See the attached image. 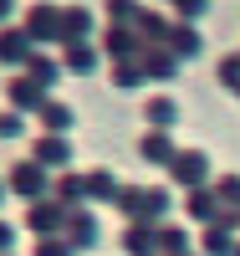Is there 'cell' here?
I'll use <instances>...</instances> for the list:
<instances>
[{
  "label": "cell",
  "instance_id": "obj_19",
  "mask_svg": "<svg viewBox=\"0 0 240 256\" xmlns=\"http://www.w3.org/2000/svg\"><path fill=\"white\" fill-rule=\"evenodd\" d=\"M20 134V113L10 108V113H0V138H15Z\"/></svg>",
  "mask_w": 240,
  "mask_h": 256
},
{
  "label": "cell",
  "instance_id": "obj_14",
  "mask_svg": "<svg viewBox=\"0 0 240 256\" xmlns=\"http://www.w3.org/2000/svg\"><path fill=\"white\" fill-rule=\"evenodd\" d=\"M26 226H31V230H46V226H56V205H36V200H31V216H26Z\"/></svg>",
  "mask_w": 240,
  "mask_h": 256
},
{
  "label": "cell",
  "instance_id": "obj_2",
  "mask_svg": "<svg viewBox=\"0 0 240 256\" xmlns=\"http://www.w3.org/2000/svg\"><path fill=\"white\" fill-rule=\"evenodd\" d=\"M0 62H5V67H26V62H31L26 26H0Z\"/></svg>",
  "mask_w": 240,
  "mask_h": 256
},
{
  "label": "cell",
  "instance_id": "obj_3",
  "mask_svg": "<svg viewBox=\"0 0 240 256\" xmlns=\"http://www.w3.org/2000/svg\"><path fill=\"white\" fill-rule=\"evenodd\" d=\"M5 98H10V108H15V113H31V108L41 113V102H46V88H41L36 77H15L10 88H5Z\"/></svg>",
  "mask_w": 240,
  "mask_h": 256
},
{
  "label": "cell",
  "instance_id": "obj_5",
  "mask_svg": "<svg viewBox=\"0 0 240 256\" xmlns=\"http://www.w3.org/2000/svg\"><path fill=\"white\" fill-rule=\"evenodd\" d=\"M41 123H46V134H67L72 128V108L67 102H41Z\"/></svg>",
  "mask_w": 240,
  "mask_h": 256
},
{
  "label": "cell",
  "instance_id": "obj_24",
  "mask_svg": "<svg viewBox=\"0 0 240 256\" xmlns=\"http://www.w3.org/2000/svg\"><path fill=\"white\" fill-rule=\"evenodd\" d=\"M113 77H118V82H123V88H133V82H138V67H118V72H113Z\"/></svg>",
  "mask_w": 240,
  "mask_h": 256
},
{
  "label": "cell",
  "instance_id": "obj_27",
  "mask_svg": "<svg viewBox=\"0 0 240 256\" xmlns=\"http://www.w3.org/2000/svg\"><path fill=\"white\" fill-rule=\"evenodd\" d=\"M0 195H5V184H0Z\"/></svg>",
  "mask_w": 240,
  "mask_h": 256
},
{
  "label": "cell",
  "instance_id": "obj_20",
  "mask_svg": "<svg viewBox=\"0 0 240 256\" xmlns=\"http://www.w3.org/2000/svg\"><path fill=\"white\" fill-rule=\"evenodd\" d=\"M92 236H97V226L87 220V216H82V220H72V241H92Z\"/></svg>",
  "mask_w": 240,
  "mask_h": 256
},
{
  "label": "cell",
  "instance_id": "obj_26",
  "mask_svg": "<svg viewBox=\"0 0 240 256\" xmlns=\"http://www.w3.org/2000/svg\"><path fill=\"white\" fill-rule=\"evenodd\" d=\"M5 16H10V0H0V20H5Z\"/></svg>",
  "mask_w": 240,
  "mask_h": 256
},
{
  "label": "cell",
  "instance_id": "obj_25",
  "mask_svg": "<svg viewBox=\"0 0 240 256\" xmlns=\"http://www.w3.org/2000/svg\"><path fill=\"white\" fill-rule=\"evenodd\" d=\"M10 241H15V230H10V226H0V251H10Z\"/></svg>",
  "mask_w": 240,
  "mask_h": 256
},
{
  "label": "cell",
  "instance_id": "obj_10",
  "mask_svg": "<svg viewBox=\"0 0 240 256\" xmlns=\"http://www.w3.org/2000/svg\"><path fill=\"white\" fill-rule=\"evenodd\" d=\"M67 67H72V72H92V67H97L92 46H82V41H67Z\"/></svg>",
  "mask_w": 240,
  "mask_h": 256
},
{
  "label": "cell",
  "instance_id": "obj_8",
  "mask_svg": "<svg viewBox=\"0 0 240 256\" xmlns=\"http://www.w3.org/2000/svg\"><path fill=\"white\" fill-rule=\"evenodd\" d=\"M87 31H92V16L87 10H61V36L67 41H82Z\"/></svg>",
  "mask_w": 240,
  "mask_h": 256
},
{
  "label": "cell",
  "instance_id": "obj_11",
  "mask_svg": "<svg viewBox=\"0 0 240 256\" xmlns=\"http://www.w3.org/2000/svg\"><path fill=\"white\" fill-rule=\"evenodd\" d=\"M107 52H113V56H133V52H138L133 31H118V26H113V31H107Z\"/></svg>",
  "mask_w": 240,
  "mask_h": 256
},
{
  "label": "cell",
  "instance_id": "obj_17",
  "mask_svg": "<svg viewBox=\"0 0 240 256\" xmlns=\"http://www.w3.org/2000/svg\"><path fill=\"white\" fill-rule=\"evenodd\" d=\"M138 31H143V36H159V41H164V36H169V20L148 10V16H138Z\"/></svg>",
  "mask_w": 240,
  "mask_h": 256
},
{
  "label": "cell",
  "instance_id": "obj_22",
  "mask_svg": "<svg viewBox=\"0 0 240 256\" xmlns=\"http://www.w3.org/2000/svg\"><path fill=\"white\" fill-rule=\"evenodd\" d=\"M205 6H210V0H179V16L194 20V16H205Z\"/></svg>",
  "mask_w": 240,
  "mask_h": 256
},
{
  "label": "cell",
  "instance_id": "obj_7",
  "mask_svg": "<svg viewBox=\"0 0 240 256\" xmlns=\"http://www.w3.org/2000/svg\"><path fill=\"white\" fill-rule=\"evenodd\" d=\"M205 169H210L205 154H174V174L189 180V184H194V180H205Z\"/></svg>",
  "mask_w": 240,
  "mask_h": 256
},
{
  "label": "cell",
  "instance_id": "obj_18",
  "mask_svg": "<svg viewBox=\"0 0 240 256\" xmlns=\"http://www.w3.org/2000/svg\"><path fill=\"white\" fill-rule=\"evenodd\" d=\"M220 77H225L230 92H240V56H225V62H220Z\"/></svg>",
  "mask_w": 240,
  "mask_h": 256
},
{
  "label": "cell",
  "instance_id": "obj_13",
  "mask_svg": "<svg viewBox=\"0 0 240 256\" xmlns=\"http://www.w3.org/2000/svg\"><path fill=\"white\" fill-rule=\"evenodd\" d=\"M143 67L154 72V77H174V67H179V62H174L169 52H148V56H143Z\"/></svg>",
  "mask_w": 240,
  "mask_h": 256
},
{
  "label": "cell",
  "instance_id": "obj_12",
  "mask_svg": "<svg viewBox=\"0 0 240 256\" xmlns=\"http://www.w3.org/2000/svg\"><path fill=\"white\" fill-rule=\"evenodd\" d=\"M169 41H174V52H179V56H194V52H200V36H194L189 26H179V31H169Z\"/></svg>",
  "mask_w": 240,
  "mask_h": 256
},
{
  "label": "cell",
  "instance_id": "obj_23",
  "mask_svg": "<svg viewBox=\"0 0 240 256\" xmlns=\"http://www.w3.org/2000/svg\"><path fill=\"white\" fill-rule=\"evenodd\" d=\"M36 256H67V246H61V241H41Z\"/></svg>",
  "mask_w": 240,
  "mask_h": 256
},
{
  "label": "cell",
  "instance_id": "obj_1",
  "mask_svg": "<svg viewBox=\"0 0 240 256\" xmlns=\"http://www.w3.org/2000/svg\"><path fill=\"white\" fill-rule=\"evenodd\" d=\"M26 36L31 41H56L61 36V10L46 6V0H36V6L26 10Z\"/></svg>",
  "mask_w": 240,
  "mask_h": 256
},
{
  "label": "cell",
  "instance_id": "obj_15",
  "mask_svg": "<svg viewBox=\"0 0 240 256\" xmlns=\"http://www.w3.org/2000/svg\"><path fill=\"white\" fill-rule=\"evenodd\" d=\"M174 118H179V108H174L169 98H154V102H148V123H174Z\"/></svg>",
  "mask_w": 240,
  "mask_h": 256
},
{
  "label": "cell",
  "instance_id": "obj_6",
  "mask_svg": "<svg viewBox=\"0 0 240 256\" xmlns=\"http://www.w3.org/2000/svg\"><path fill=\"white\" fill-rule=\"evenodd\" d=\"M36 164H67V144H61V134L36 138Z\"/></svg>",
  "mask_w": 240,
  "mask_h": 256
},
{
  "label": "cell",
  "instance_id": "obj_21",
  "mask_svg": "<svg viewBox=\"0 0 240 256\" xmlns=\"http://www.w3.org/2000/svg\"><path fill=\"white\" fill-rule=\"evenodd\" d=\"M107 10H113V20H128L138 6H133V0H107Z\"/></svg>",
  "mask_w": 240,
  "mask_h": 256
},
{
  "label": "cell",
  "instance_id": "obj_16",
  "mask_svg": "<svg viewBox=\"0 0 240 256\" xmlns=\"http://www.w3.org/2000/svg\"><path fill=\"white\" fill-rule=\"evenodd\" d=\"M143 159H174L169 138H164V134H148V138H143Z\"/></svg>",
  "mask_w": 240,
  "mask_h": 256
},
{
  "label": "cell",
  "instance_id": "obj_4",
  "mask_svg": "<svg viewBox=\"0 0 240 256\" xmlns=\"http://www.w3.org/2000/svg\"><path fill=\"white\" fill-rule=\"evenodd\" d=\"M41 184H46V180H41V164H36V159H26V164H15V169H10V190H15V195L36 200V195H41Z\"/></svg>",
  "mask_w": 240,
  "mask_h": 256
},
{
  "label": "cell",
  "instance_id": "obj_9",
  "mask_svg": "<svg viewBox=\"0 0 240 256\" xmlns=\"http://www.w3.org/2000/svg\"><path fill=\"white\" fill-rule=\"evenodd\" d=\"M26 77H36L41 88H51V82H56V62H51V56H41V52H31V62H26Z\"/></svg>",
  "mask_w": 240,
  "mask_h": 256
}]
</instances>
